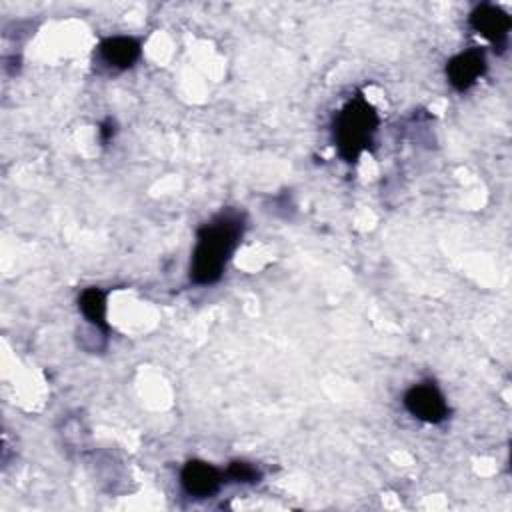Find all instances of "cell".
<instances>
[{
  "mask_svg": "<svg viewBox=\"0 0 512 512\" xmlns=\"http://www.w3.org/2000/svg\"><path fill=\"white\" fill-rule=\"evenodd\" d=\"M242 234L244 222L234 212H222L210 222L202 224L198 228L196 246L192 252L190 280L198 286L218 282Z\"/></svg>",
  "mask_w": 512,
  "mask_h": 512,
  "instance_id": "6da1fadb",
  "label": "cell"
},
{
  "mask_svg": "<svg viewBox=\"0 0 512 512\" xmlns=\"http://www.w3.org/2000/svg\"><path fill=\"white\" fill-rule=\"evenodd\" d=\"M378 114L362 96L348 100L334 118V146L344 162H356L372 144L378 130Z\"/></svg>",
  "mask_w": 512,
  "mask_h": 512,
  "instance_id": "7a4b0ae2",
  "label": "cell"
},
{
  "mask_svg": "<svg viewBox=\"0 0 512 512\" xmlns=\"http://www.w3.org/2000/svg\"><path fill=\"white\" fill-rule=\"evenodd\" d=\"M404 406L414 418L428 424L444 422L450 412L444 394L434 382H420L408 388L404 394Z\"/></svg>",
  "mask_w": 512,
  "mask_h": 512,
  "instance_id": "3957f363",
  "label": "cell"
},
{
  "mask_svg": "<svg viewBox=\"0 0 512 512\" xmlns=\"http://www.w3.org/2000/svg\"><path fill=\"white\" fill-rule=\"evenodd\" d=\"M470 26L476 34L484 36L494 46V50L502 52L508 44L512 20L500 6L480 4L470 12Z\"/></svg>",
  "mask_w": 512,
  "mask_h": 512,
  "instance_id": "277c9868",
  "label": "cell"
},
{
  "mask_svg": "<svg viewBox=\"0 0 512 512\" xmlns=\"http://www.w3.org/2000/svg\"><path fill=\"white\" fill-rule=\"evenodd\" d=\"M222 480H224V474L216 466L204 460H190L184 464L180 472V484L184 492L194 498L214 496L220 490Z\"/></svg>",
  "mask_w": 512,
  "mask_h": 512,
  "instance_id": "5b68a950",
  "label": "cell"
},
{
  "mask_svg": "<svg viewBox=\"0 0 512 512\" xmlns=\"http://www.w3.org/2000/svg\"><path fill=\"white\" fill-rule=\"evenodd\" d=\"M484 72H486V56H484V50L480 48L464 50L454 58H450L446 64V78L458 92L472 88Z\"/></svg>",
  "mask_w": 512,
  "mask_h": 512,
  "instance_id": "8992f818",
  "label": "cell"
},
{
  "mask_svg": "<svg viewBox=\"0 0 512 512\" xmlns=\"http://www.w3.org/2000/svg\"><path fill=\"white\" fill-rule=\"evenodd\" d=\"M140 42L132 36H110L100 42L98 54L102 62L114 70H126L140 58Z\"/></svg>",
  "mask_w": 512,
  "mask_h": 512,
  "instance_id": "52a82bcc",
  "label": "cell"
},
{
  "mask_svg": "<svg viewBox=\"0 0 512 512\" xmlns=\"http://www.w3.org/2000/svg\"><path fill=\"white\" fill-rule=\"evenodd\" d=\"M78 308L84 314V318L102 334L108 332V324H106V294L92 286L82 290V294L78 296Z\"/></svg>",
  "mask_w": 512,
  "mask_h": 512,
  "instance_id": "ba28073f",
  "label": "cell"
},
{
  "mask_svg": "<svg viewBox=\"0 0 512 512\" xmlns=\"http://www.w3.org/2000/svg\"><path fill=\"white\" fill-rule=\"evenodd\" d=\"M228 478H232L234 482H242V484H254L260 480V470L250 464V462H244V460H236L228 466L226 470Z\"/></svg>",
  "mask_w": 512,
  "mask_h": 512,
  "instance_id": "9c48e42d",
  "label": "cell"
},
{
  "mask_svg": "<svg viewBox=\"0 0 512 512\" xmlns=\"http://www.w3.org/2000/svg\"><path fill=\"white\" fill-rule=\"evenodd\" d=\"M112 136H114V122L108 118V120L100 126V138H102L104 142H108Z\"/></svg>",
  "mask_w": 512,
  "mask_h": 512,
  "instance_id": "30bf717a",
  "label": "cell"
}]
</instances>
